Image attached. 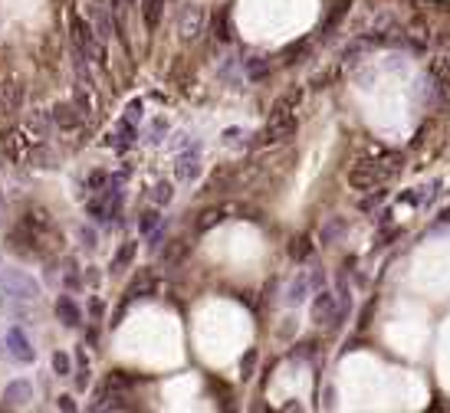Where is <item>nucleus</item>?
I'll return each mask as SVG.
<instances>
[{
  "instance_id": "1",
  "label": "nucleus",
  "mask_w": 450,
  "mask_h": 413,
  "mask_svg": "<svg viewBox=\"0 0 450 413\" xmlns=\"http://www.w3.org/2000/svg\"><path fill=\"white\" fill-rule=\"evenodd\" d=\"M394 174H398V154L378 148L372 158L358 161L355 168L348 171V184L358 187V191H378V187L388 184Z\"/></svg>"
},
{
  "instance_id": "2",
  "label": "nucleus",
  "mask_w": 450,
  "mask_h": 413,
  "mask_svg": "<svg viewBox=\"0 0 450 413\" xmlns=\"http://www.w3.org/2000/svg\"><path fill=\"white\" fill-rule=\"evenodd\" d=\"M299 92H289L283 95L276 105H273L270 118H266V128L260 132V144H283L289 138L296 135L299 128V118H296V109H299Z\"/></svg>"
},
{
  "instance_id": "3",
  "label": "nucleus",
  "mask_w": 450,
  "mask_h": 413,
  "mask_svg": "<svg viewBox=\"0 0 450 413\" xmlns=\"http://www.w3.org/2000/svg\"><path fill=\"white\" fill-rule=\"evenodd\" d=\"M0 289H4V299H10V302H33L40 295V282L33 276H26L23 269L0 272Z\"/></svg>"
},
{
  "instance_id": "4",
  "label": "nucleus",
  "mask_w": 450,
  "mask_h": 413,
  "mask_svg": "<svg viewBox=\"0 0 450 413\" xmlns=\"http://www.w3.org/2000/svg\"><path fill=\"white\" fill-rule=\"evenodd\" d=\"M33 148H36V141L26 135L23 128H4V132H0V158H7L10 164L30 161Z\"/></svg>"
},
{
  "instance_id": "5",
  "label": "nucleus",
  "mask_w": 450,
  "mask_h": 413,
  "mask_svg": "<svg viewBox=\"0 0 450 413\" xmlns=\"http://www.w3.org/2000/svg\"><path fill=\"white\" fill-rule=\"evenodd\" d=\"M342 315H345V309H342L339 295H332L329 289H319L315 299H313V321H315V325H323V328H335Z\"/></svg>"
},
{
  "instance_id": "6",
  "label": "nucleus",
  "mask_w": 450,
  "mask_h": 413,
  "mask_svg": "<svg viewBox=\"0 0 450 413\" xmlns=\"http://www.w3.org/2000/svg\"><path fill=\"white\" fill-rule=\"evenodd\" d=\"M207 10L204 7H197V4H187V7H181L178 14V36L184 43H194L201 40V36L207 33Z\"/></svg>"
},
{
  "instance_id": "7",
  "label": "nucleus",
  "mask_w": 450,
  "mask_h": 413,
  "mask_svg": "<svg viewBox=\"0 0 450 413\" xmlns=\"http://www.w3.org/2000/svg\"><path fill=\"white\" fill-rule=\"evenodd\" d=\"M89 26H93V36L99 43H109L115 26H112V10H109V0H93L89 4Z\"/></svg>"
},
{
  "instance_id": "8",
  "label": "nucleus",
  "mask_w": 450,
  "mask_h": 413,
  "mask_svg": "<svg viewBox=\"0 0 450 413\" xmlns=\"http://www.w3.org/2000/svg\"><path fill=\"white\" fill-rule=\"evenodd\" d=\"M50 115H53V128H60V132H66V135L79 132L83 122H85V115L73 105V102H56V105L50 109Z\"/></svg>"
},
{
  "instance_id": "9",
  "label": "nucleus",
  "mask_w": 450,
  "mask_h": 413,
  "mask_svg": "<svg viewBox=\"0 0 450 413\" xmlns=\"http://www.w3.org/2000/svg\"><path fill=\"white\" fill-rule=\"evenodd\" d=\"M7 348H10V358L17 364H33L36 361V351H33V345H30V338H26V331L23 328H14L7 331Z\"/></svg>"
},
{
  "instance_id": "10",
  "label": "nucleus",
  "mask_w": 450,
  "mask_h": 413,
  "mask_svg": "<svg viewBox=\"0 0 450 413\" xmlns=\"http://www.w3.org/2000/svg\"><path fill=\"white\" fill-rule=\"evenodd\" d=\"M23 132L33 141H46L50 138V132H53V115L46 109H33V112H26V118H23Z\"/></svg>"
},
{
  "instance_id": "11",
  "label": "nucleus",
  "mask_w": 450,
  "mask_h": 413,
  "mask_svg": "<svg viewBox=\"0 0 450 413\" xmlns=\"http://www.w3.org/2000/svg\"><path fill=\"white\" fill-rule=\"evenodd\" d=\"M174 171H178V181H194L201 174V144L194 141V144H187L184 151H178Z\"/></svg>"
},
{
  "instance_id": "12",
  "label": "nucleus",
  "mask_w": 450,
  "mask_h": 413,
  "mask_svg": "<svg viewBox=\"0 0 450 413\" xmlns=\"http://www.w3.org/2000/svg\"><path fill=\"white\" fill-rule=\"evenodd\" d=\"M53 312H56V318L66 325V328H83V309H79V302L73 299V295H60L56 299V305H53Z\"/></svg>"
},
{
  "instance_id": "13",
  "label": "nucleus",
  "mask_w": 450,
  "mask_h": 413,
  "mask_svg": "<svg viewBox=\"0 0 450 413\" xmlns=\"http://www.w3.org/2000/svg\"><path fill=\"white\" fill-rule=\"evenodd\" d=\"M30 397H33V384L30 380H10L7 390H4V400H7L4 407H23Z\"/></svg>"
},
{
  "instance_id": "14",
  "label": "nucleus",
  "mask_w": 450,
  "mask_h": 413,
  "mask_svg": "<svg viewBox=\"0 0 450 413\" xmlns=\"http://www.w3.org/2000/svg\"><path fill=\"white\" fill-rule=\"evenodd\" d=\"M135 138H138V128L132 125V122H125V118H122V125L115 128V135H112V148H115V151H128V148H132V144H135Z\"/></svg>"
},
{
  "instance_id": "15",
  "label": "nucleus",
  "mask_w": 450,
  "mask_h": 413,
  "mask_svg": "<svg viewBox=\"0 0 450 413\" xmlns=\"http://www.w3.org/2000/svg\"><path fill=\"white\" fill-rule=\"evenodd\" d=\"M152 289H155V279H152V272H142V276L128 286V292H125V299L122 302H135V299H145V295H152Z\"/></svg>"
},
{
  "instance_id": "16",
  "label": "nucleus",
  "mask_w": 450,
  "mask_h": 413,
  "mask_svg": "<svg viewBox=\"0 0 450 413\" xmlns=\"http://www.w3.org/2000/svg\"><path fill=\"white\" fill-rule=\"evenodd\" d=\"M162 14H164V0H142V20L148 30H158Z\"/></svg>"
},
{
  "instance_id": "17",
  "label": "nucleus",
  "mask_w": 450,
  "mask_h": 413,
  "mask_svg": "<svg viewBox=\"0 0 450 413\" xmlns=\"http://www.w3.org/2000/svg\"><path fill=\"white\" fill-rule=\"evenodd\" d=\"M135 253H138V243H122L119 253H115V259H112V272H122L125 266H132Z\"/></svg>"
},
{
  "instance_id": "18",
  "label": "nucleus",
  "mask_w": 450,
  "mask_h": 413,
  "mask_svg": "<svg viewBox=\"0 0 450 413\" xmlns=\"http://www.w3.org/2000/svg\"><path fill=\"white\" fill-rule=\"evenodd\" d=\"M309 286H319V279H309V276H303L299 282H293V289H289V295H286V302L289 305H299L303 299H306V292H309Z\"/></svg>"
},
{
  "instance_id": "19",
  "label": "nucleus",
  "mask_w": 450,
  "mask_h": 413,
  "mask_svg": "<svg viewBox=\"0 0 450 413\" xmlns=\"http://www.w3.org/2000/svg\"><path fill=\"white\" fill-rule=\"evenodd\" d=\"M207 23H214V36H217V40L221 43H230V17H227V10H217V14H214V20H207Z\"/></svg>"
},
{
  "instance_id": "20",
  "label": "nucleus",
  "mask_w": 450,
  "mask_h": 413,
  "mask_svg": "<svg viewBox=\"0 0 450 413\" xmlns=\"http://www.w3.org/2000/svg\"><path fill=\"white\" fill-rule=\"evenodd\" d=\"M224 217H227V207H214V210H204V213H201V220H197V233H207V230L217 227Z\"/></svg>"
},
{
  "instance_id": "21",
  "label": "nucleus",
  "mask_w": 450,
  "mask_h": 413,
  "mask_svg": "<svg viewBox=\"0 0 450 413\" xmlns=\"http://www.w3.org/2000/svg\"><path fill=\"white\" fill-rule=\"evenodd\" d=\"M171 197H174V184H171V181H158L152 191V203L155 207H168Z\"/></svg>"
},
{
  "instance_id": "22",
  "label": "nucleus",
  "mask_w": 450,
  "mask_h": 413,
  "mask_svg": "<svg viewBox=\"0 0 450 413\" xmlns=\"http://www.w3.org/2000/svg\"><path fill=\"white\" fill-rule=\"evenodd\" d=\"M73 358H76V387L85 390L89 387V358H85V351H76Z\"/></svg>"
},
{
  "instance_id": "23",
  "label": "nucleus",
  "mask_w": 450,
  "mask_h": 413,
  "mask_svg": "<svg viewBox=\"0 0 450 413\" xmlns=\"http://www.w3.org/2000/svg\"><path fill=\"white\" fill-rule=\"evenodd\" d=\"M53 371H56V377H69L73 374V358L66 351H53Z\"/></svg>"
},
{
  "instance_id": "24",
  "label": "nucleus",
  "mask_w": 450,
  "mask_h": 413,
  "mask_svg": "<svg viewBox=\"0 0 450 413\" xmlns=\"http://www.w3.org/2000/svg\"><path fill=\"white\" fill-rule=\"evenodd\" d=\"M63 282H66V289H73V292H79L83 289V276H79V266L76 259L66 262V272H63Z\"/></svg>"
},
{
  "instance_id": "25",
  "label": "nucleus",
  "mask_w": 450,
  "mask_h": 413,
  "mask_svg": "<svg viewBox=\"0 0 450 413\" xmlns=\"http://www.w3.org/2000/svg\"><path fill=\"white\" fill-rule=\"evenodd\" d=\"M266 73H270V66H266V59H263V56L246 59V76H250V79H263Z\"/></svg>"
},
{
  "instance_id": "26",
  "label": "nucleus",
  "mask_w": 450,
  "mask_h": 413,
  "mask_svg": "<svg viewBox=\"0 0 450 413\" xmlns=\"http://www.w3.org/2000/svg\"><path fill=\"white\" fill-rule=\"evenodd\" d=\"M155 227H162V217H158V210H145V213H142V220H138V230H142V233L148 236Z\"/></svg>"
},
{
  "instance_id": "27",
  "label": "nucleus",
  "mask_w": 450,
  "mask_h": 413,
  "mask_svg": "<svg viewBox=\"0 0 450 413\" xmlns=\"http://www.w3.org/2000/svg\"><path fill=\"white\" fill-rule=\"evenodd\" d=\"M309 253H313V243H309L306 236H299V240H293V246H289V256H293V259H306Z\"/></svg>"
},
{
  "instance_id": "28",
  "label": "nucleus",
  "mask_w": 450,
  "mask_h": 413,
  "mask_svg": "<svg viewBox=\"0 0 450 413\" xmlns=\"http://www.w3.org/2000/svg\"><path fill=\"white\" fill-rule=\"evenodd\" d=\"M105 184H109V174H105V171H93V174H89V181H85V187H89L93 194H103Z\"/></svg>"
},
{
  "instance_id": "29",
  "label": "nucleus",
  "mask_w": 450,
  "mask_h": 413,
  "mask_svg": "<svg viewBox=\"0 0 450 413\" xmlns=\"http://www.w3.org/2000/svg\"><path fill=\"white\" fill-rule=\"evenodd\" d=\"M142 109H145V102L142 99H132V102H128V109H125V122L138 125V122H142Z\"/></svg>"
},
{
  "instance_id": "30",
  "label": "nucleus",
  "mask_w": 450,
  "mask_h": 413,
  "mask_svg": "<svg viewBox=\"0 0 450 413\" xmlns=\"http://www.w3.org/2000/svg\"><path fill=\"white\" fill-rule=\"evenodd\" d=\"M342 227H345L342 220H329V227L323 230V246H329V243H332V236H335V233H342Z\"/></svg>"
},
{
  "instance_id": "31",
  "label": "nucleus",
  "mask_w": 450,
  "mask_h": 413,
  "mask_svg": "<svg viewBox=\"0 0 450 413\" xmlns=\"http://www.w3.org/2000/svg\"><path fill=\"white\" fill-rule=\"evenodd\" d=\"M253 364H256V351H246L244 364H240V371H244V380L253 377Z\"/></svg>"
},
{
  "instance_id": "32",
  "label": "nucleus",
  "mask_w": 450,
  "mask_h": 413,
  "mask_svg": "<svg viewBox=\"0 0 450 413\" xmlns=\"http://www.w3.org/2000/svg\"><path fill=\"white\" fill-rule=\"evenodd\" d=\"M164 128H168V125H164V118H158V122H155V128H152V135H148V141H155V144L162 141V135H164Z\"/></svg>"
},
{
  "instance_id": "33",
  "label": "nucleus",
  "mask_w": 450,
  "mask_h": 413,
  "mask_svg": "<svg viewBox=\"0 0 450 413\" xmlns=\"http://www.w3.org/2000/svg\"><path fill=\"white\" fill-rule=\"evenodd\" d=\"M89 315H93V318H103V315H105V302H103V299H93V302H89Z\"/></svg>"
},
{
  "instance_id": "34",
  "label": "nucleus",
  "mask_w": 450,
  "mask_h": 413,
  "mask_svg": "<svg viewBox=\"0 0 450 413\" xmlns=\"http://www.w3.org/2000/svg\"><path fill=\"white\" fill-rule=\"evenodd\" d=\"M60 410H76V400H73V394H63L60 397Z\"/></svg>"
},
{
  "instance_id": "35",
  "label": "nucleus",
  "mask_w": 450,
  "mask_h": 413,
  "mask_svg": "<svg viewBox=\"0 0 450 413\" xmlns=\"http://www.w3.org/2000/svg\"><path fill=\"white\" fill-rule=\"evenodd\" d=\"M85 279H89V282H99V279H103V276L95 272V266H89V276H85Z\"/></svg>"
},
{
  "instance_id": "36",
  "label": "nucleus",
  "mask_w": 450,
  "mask_h": 413,
  "mask_svg": "<svg viewBox=\"0 0 450 413\" xmlns=\"http://www.w3.org/2000/svg\"><path fill=\"white\" fill-rule=\"evenodd\" d=\"M441 223H450V210H444V217H441Z\"/></svg>"
},
{
  "instance_id": "37",
  "label": "nucleus",
  "mask_w": 450,
  "mask_h": 413,
  "mask_svg": "<svg viewBox=\"0 0 450 413\" xmlns=\"http://www.w3.org/2000/svg\"><path fill=\"white\" fill-rule=\"evenodd\" d=\"M125 4H132V0H125Z\"/></svg>"
}]
</instances>
